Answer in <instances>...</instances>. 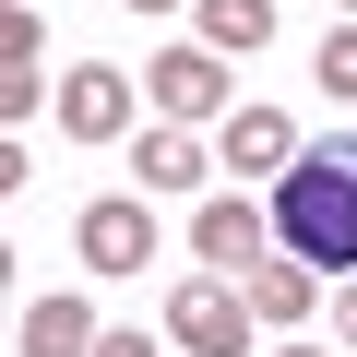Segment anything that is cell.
<instances>
[{"label": "cell", "mask_w": 357, "mask_h": 357, "mask_svg": "<svg viewBox=\"0 0 357 357\" xmlns=\"http://www.w3.org/2000/svg\"><path fill=\"white\" fill-rule=\"evenodd\" d=\"M274 238L310 274H357V131L298 143V167L274 178Z\"/></svg>", "instance_id": "obj_1"}, {"label": "cell", "mask_w": 357, "mask_h": 357, "mask_svg": "<svg viewBox=\"0 0 357 357\" xmlns=\"http://www.w3.org/2000/svg\"><path fill=\"white\" fill-rule=\"evenodd\" d=\"M167 333L191 345V357H238L250 345V286H227V274H191L167 298Z\"/></svg>", "instance_id": "obj_2"}, {"label": "cell", "mask_w": 357, "mask_h": 357, "mask_svg": "<svg viewBox=\"0 0 357 357\" xmlns=\"http://www.w3.org/2000/svg\"><path fill=\"white\" fill-rule=\"evenodd\" d=\"M72 238H84V262H96V274H143V262H155V203H143V191L84 203V227H72Z\"/></svg>", "instance_id": "obj_3"}, {"label": "cell", "mask_w": 357, "mask_h": 357, "mask_svg": "<svg viewBox=\"0 0 357 357\" xmlns=\"http://www.w3.org/2000/svg\"><path fill=\"white\" fill-rule=\"evenodd\" d=\"M143 96H155V119L191 131V119H215V107H227V60H215V48H167V60L143 72Z\"/></svg>", "instance_id": "obj_4"}, {"label": "cell", "mask_w": 357, "mask_h": 357, "mask_svg": "<svg viewBox=\"0 0 357 357\" xmlns=\"http://www.w3.org/2000/svg\"><path fill=\"white\" fill-rule=\"evenodd\" d=\"M60 131H72V143H119V131H131V72H107V60L60 72Z\"/></svg>", "instance_id": "obj_5"}, {"label": "cell", "mask_w": 357, "mask_h": 357, "mask_svg": "<svg viewBox=\"0 0 357 357\" xmlns=\"http://www.w3.org/2000/svg\"><path fill=\"white\" fill-rule=\"evenodd\" d=\"M191 250H203V274H250V262H262V215H250L238 191H215V203L191 215Z\"/></svg>", "instance_id": "obj_6"}, {"label": "cell", "mask_w": 357, "mask_h": 357, "mask_svg": "<svg viewBox=\"0 0 357 357\" xmlns=\"http://www.w3.org/2000/svg\"><path fill=\"white\" fill-rule=\"evenodd\" d=\"M36 60H48V36H36V13L13 0V24H0V119H13V131H24V119H36V96H48V84H36Z\"/></svg>", "instance_id": "obj_7"}, {"label": "cell", "mask_w": 357, "mask_h": 357, "mask_svg": "<svg viewBox=\"0 0 357 357\" xmlns=\"http://www.w3.org/2000/svg\"><path fill=\"white\" fill-rule=\"evenodd\" d=\"M310 310H321V274L298 250H262L250 262V321H310Z\"/></svg>", "instance_id": "obj_8"}, {"label": "cell", "mask_w": 357, "mask_h": 357, "mask_svg": "<svg viewBox=\"0 0 357 357\" xmlns=\"http://www.w3.org/2000/svg\"><path fill=\"white\" fill-rule=\"evenodd\" d=\"M227 167H238V178H286V167H298V131H286L274 107H238V119H227Z\"/></svg>", "instance_id": "obj_9"}, {"label": "cell", "mask_w": 357, "mask_h": 357, "mask_svg": "<svg viewBox=\"0 0 357 357\" xmlns=\"http://www.w3.org/2000/svg\"><path fill=\"white\" fill-rule=\"evenodd\" d=\"M13 345H24V357H96V310H84V298H36Z\"/></svg>", "instance_id": "obj_10"}, {"label": "cell", "mask_w": 357, "mask_h": 357, "mask_svg": "<svg viewBox=\"0 0 357 357\" xmlns=\"http://www.w3.org/2000/svg\"><path fill=\"white\" fill-rule=\"evenodd\" d=\"M131 178H143V191H191V178H203V143L178 131V119H155L143 155H131Z\"/></svg>", "instance_id": "obj_11"}, {"label": "cell", "mask_w": 357, "mask_h": 357, "mask_svg": "<svg viewBox=\"0 0 357 357\" xmlns=\"http://www.w3.org/2000/svg\"><path fill=\"white\" fill-rule=\"evenodd\" d=\"M203 48H215V60L274 48V0H203Z\"/></svg>", "instance_id": "obj_12"}, {"label": "cell", "mask_w": 357, "mask_h": 357, "mask_svg": "<svg viewBox=\"0 0 357 357\" xmlns=\"http://www.w3.org/2000/svg\"><path fill=\"white\" fill-rule=\"evenodd\" d=\"M321 84H333V96H357V24H333V36H321Z\"/></svg>", "instance_id": "obj_13"}, {"label": "cell", "mask_w": 357, "mask_h": 357, "mask_svg": "<svg viewBox=\"0 0 357 357\" xmlns=\"http://www.w3.org/2000/svg\"><path fill=\"white\" fill-rule=\"evenodd\" d=\"M96 357H155V345L143 333H96Z\"/></svg>", "instance_id": "obj_14"}, {"label": "cell", "mask_w": 357, "mask_h": 357, "mask_svg": "<svg viewBox=\"0 0 357 357\" xmlns=\"http://www.w3.org/2000/svg\"><path fill=\"white\" fill-rule=\"evenodd\" d=\"M333 321H345V345H357V286H345V298H333Z\"/></svg>", "instance_id": "obj_15"}, {"label": "cell", "mask_w": 357, "mask_h": 357, "mask_svg": "<svg viewBox=\"0 0 357 357\" xmlns=\"http://www.w3.org/2000/svg\"><path fill=\"white\" fill-rule=\"evenodd\" d=\"M119 13H178V0H119Z\"/></svg>", "instance_id": "obj_16"}, {"label": "cell", "mask_w": 357, "mask_h": 357, "mask_svg": "<svg viewBox=\"0 0 357 357\" xmlns=\"http://www.w3.org/2000/svg\"><path fill=\"white\" fill-rule=\"evenodd\" d=\"M274 357H321V345H274Z\"/></svg>", "instance_id": "obj_17"}, {"label": "cell", "mask_w": 357, "mask_h": 357, "mask_svg": "<svg viewBox=\"0 0 357 357\" xmlns=\"http://www.w3.org/2000/svg\"><path fill=\"white\" fill-rule=\"evenodd\" d=\"M345 13H357V0H345Z\"/></svg>", "instance_id": "obj_18"}]
</instances>
